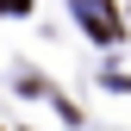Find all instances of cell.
Wrapping results in <instances>:
<instances>
[{
	"label": "cell",
	"instance_id": "6da1fadb",
	"mask_svg": "<svg viewBox=\"0 0 131 131\" xmlns=\"http://www.w3.org/2000/svg\"><path fill=\"white\" fill-rule=\"evenodd\" d=\"M75 19L88 25V31H94L100 44H119V38H125V19H119L112 6H106V0H81V6H75Z\"/></svg>",
	"mask_w": 131,
	"mask_h": 131
},
{
	"label": "cell",
	"instance_id": "7a4b0ae2",
	"mask_svg": "<svg viewBox=\"0 0 131 131\" xmlns=\"http://www.w3.org/2000/svg\"><path fill=\"white\" fill-rule=\"evenodd\" d=\"M31 13V0H0V19H25Z\"/></svg>",
	"mask_w": 131,
	"mask_h": 131
},
{
	"label": "cell",
	"instance_id": "3957f363",
	"mask_svg": "<svg viewBox=\"0 0 131 131\" xmlns=\"http://www.w3.org/2000/svg\"><path fill=\"white\" fill-rule=\"evenodd\" d=\"M125 6H131V0H125Z\"/></svg>",
	"mask_w": 131,
	"mask_h": 131
}]
</instances>
